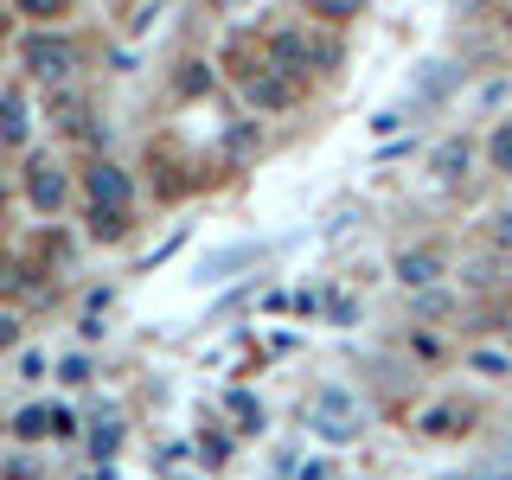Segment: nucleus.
<instances>
[{
    "label": "nucleus",
    "instance_id": "nucleus-17",
    "mask_svg": "<svg viewBox=\"0 0 512 480\" xmlns=\"http://www.w3.org/2000/svg\"><path fill=\"white\" fill-rule=\"evenodd\" d=\"M340 64V39H314V71H333Z\"/></svg>",
    "mask_w": 512,
    "mask_h": 480
},
{
    "label": "nucleus",
    "instance_id": "nucleus-3",
    "mask_svg": "<svg viewBox=\"0 0 512 480\" xmlns=\"http://www.w3.org/2000/svg\"><path fill=\"white\" fill-rule=\"evenodd\" d=\"M84 192H90V205H109V212H128V199H135V186H128V173L116 167V160H90Z\"/></svg>",
    "mask_w": 512,
    "mask_h": 480
},
{
    "label": "nucleus",
    "instance_id": "nucleus-7",
    "mask_svg": "<svg viewBox=\"0 0 512 480\" xmlns=\"http://www.w3.org/2000/svg\"><path fill=\"white\" fill-rule=\"evenodd\" d=\"M13 429H20L26 442H39V436H71V410H45V404H32L13 416Z\"/></svg>",
    "mask_w": 512,
    "mask_h": 480
},
{
    "label": "nucleus",
    "instance_id": "nucleus-14",
    "mask_svg": "<svg viewBox=\"0 0 512 480\" xmlns=\"http://www.w3.org/2000/svg\"><path fill=\"white\" fill-rule=\"evenodd\" d=\"M468 173V148H442L436 154V180H461Z\"/></svg>",
    "mask_w": 512,
    "mask_h": 480
},
{
    "label": "nucleus",
    "instance_id": "nucleus-15",
    "mask_svg": "<svg viewBox=\"0 0 512 480\" xmlns=\"http://www.w3.org/2000/svg\"><path fill=\"white\" fill-rule=\"evenodd\" d=\"M493 167H500V173H512V122H500V128H493Z\"/></svg>",
    "mask_w": 512,
    "mask_h": 480
},
{
    "label": "nucleus",
    "instance_id": "nucleus-22",
    "mask_svg": "<svg viewBox=\"0 0 512 480\" xmlns=\"http://www.w3.org/2000/svg\"><path fill=\"white\" fill-rule=\"evenodd\" d=\"M301 480H333V468H327V461H314V468H301Z\"/></svg>",
    "mask_w": 512,
    "mask_h": 480
},
{
    "label": "nucleus",
    "instance_id": "nucleus-4",
    "mask_svg": "<svg viewBox=\"0 0 512 480\" xmlns=\"http://www.w3.org/2000/svg\"><path fill=\"white\" fill-rule=\"evenodd\" d=\"M314 429L327 442H352V436H359V410H352V397L346 391H320L314 397Z\"/></svg>",
    "mask_w": 512,
    "mask_h": 480
},
{
    "label": "nucleus",
    "instance_id": "nucleus-16",
    "mask_svg": "<svg viewBox=\"0 0 512 480\" xmlns=\"http://www.w3.org/2000/svg\"><path fill=\"white\" fill-rule=\"evenodd\" d=\"M116 442H122V429H116V423H96V436H90L96 455H116Z\"/></svg>",
    "mask_w": 512,
    "mask_h": 480
},
{
    "label": "nucleus",
    "instance_id": "nucleus-19",
    "mask_svg": "<svg viewBox=\"0 0 512 480\" xmlns=\"http://www.w3.org/2000/svg\"><path fill=\"white\" fill-rule=\"evenodd\" d=\"M231 410H237V423H250V429H263V410H256V404H250V397H244V391H237V397H231Z\"/></svg>",
    "mask_w": 512,
    "mask_h": 480
},
{
    "label": "nucleus",
    "instance_id": "nucleus-23",
    "mask_svg": "<svg viewBox=\"0 0 512 480\" xmlns=\"http://www.w3.org/2000/svg\"><path fill=\"white\" fill-rule=\"evenodd\" d=\"M0 199H7V186H0Z\"/></svg>",
    "mask_w": 512,
    "mask_h": 480
},
{
    "label": "nucleus",
    "instance_id": "nucleus-18",
    "mask_svg": "<svg viewBox=\"0 0 512 480\" xmlns=\"http://www.w3.org/2000/svg\"><path fill=\"white\" fill-rule=\"evenodd\" d=\"M20 13H32V20H58L64 0H20Z\"/></svg>",
    "mask_w": 512,
    "mask_h": 480
},
{
    "label": "nucleus",
    "instance_id": "nucleus-9",
    "mask_svg": "<svg viewBox=\"0 0 512 480\" xmlns=\"http://www.w3.org/2000/svg\"><path fill=\"white\" fill-rule=\"evenodd\" d=\"M0 141H26V96L20 90L0 96Z\"/></svg>",
    "mask_w": 512,
    "mask_h": 480
},
{
    "label": "nucleus",
    "instance_id": "nucleus-20",
    "mask_svg": "<svg viewBox=\"0 0 512 480\" xmlns=\"http://www.w3.org/2000/svg\"><path fill=\"white\" fill-rule=\"evenodd\" d=\"M0 346H20V320H13L7 308H0Z\"/></svg>",
    "mask_w": 512,
    "mask_h": 480
},
{
    "label": "nucleus",
    "instance_id": "nucleus-10",
    "mask_svg": "<svg viewBox=\"0 0 512 480\" xmlns=\"http://www.w3.org/2000/svg\"><path fill=\"white\" fill-rule=\"evenodd\" d=\"M122 231H128V212H109V205H90V237H96V244H116Z\"/></svg>",
    "mask_w": 512,
    "mask_h": 480
},
{
    "label": "nucleus",
    "instance_id": "nucleus-13",
    "mask_svg": "<svg viewBox=\"0 0 512 480\" xmlns=\"http://www.w3.org/2000/svg\"><path fill=\"white\" fill-rule=\"evenodd\" d=\"M468 365H474V372H487V378H512L506 352H468Z\"/></svg>",
    "mask_w": 512,
    "mask_h": 480
},
{
    "label": "nucleus",
    "instance_id": "nucleus-2",
    "mask_svg": "<svg viewBox=\"0 0 512 480\" xmlns=\"http://www.w3.org/2000/svg\"><path fill=\"white\" fill-rule=\"evenodd\" d=\"M263 58H269V71H282V77H308L314 71V39L308 32H295V26H282V32H269V45H263Z\"/></svg>",
    "mask_w": 512,
    "mask_h": 480
},
{
    "label": "nucleus",
    "instance_id": "nucleus-12",
    "mask_svg": "<svg viewBox=\"0 0 512 480\" xmlns=\"http://www.w3.org/2000/svg\"><path fill=\"white\" fill-rule=\"evenodd\" d=\"M359 7H365V0H308V13H314V20H327V26L359 20Z\"/></svg>",
    "mask_w": 512,
    "mask_h": 480
},
{
    "label": "nucleus",
    "instance_id": "nucleus-1",
    "mask_svg": "<svg viewBox=\"0 0 512 480\" xmlns=\"http://www.w3.org/2000/svg\"><path fill=\"white\" fill-rule=\"evenodd\" d=\"M26 71L45 77V84H64V77L77 71V45L58 39V32H32L26 39Z\"/></svg>",
    "mask_w": 512,
    "mask_h": 480
},
{
    "label": "nucleus",
    "instance_id": "nucleus-21",
    "mask_svg": "<svg viewBox=\"0 0 512 480\" xmlns=\"http://www.w3.org/2000/svg\"><path fill=\"white\" fill-rule=\"evenodd\" d=\"M493 244H500V250H506V256H512V212H506V218H500V224H493Z\"/></svg>",
    "mask_w": 512,
    "mask_h": 480
},
{
    "label": "nucleus",
    "instance_id": "nucleus-11",
    "mask_svg": "<svg viewBox=\"0 0 512 480\" xmlns=\"http://www.w3.org/2000/svg\"><path fill=\"white\" fill-rule=\"evenodd\" d=\"M461 423H468V410H455V404H436V410H423V436H455Z\"/></svg>",
    "mask_w": 512,
    "mask_h": 480
},
{
    "label": "nucleus",
    "instance_id": "nucleus-6",
    "mask_svg": "<svg viewBox=\"0 0 512 480\" xmlns=\"http://www.w3.org/2000/svg\"><path fill=\"white\" fill-rule=\"evenodd\" d=\"M244 96H250L256 109H288V103H295V77H282V71H269V64H263L256 77H244Z\"/></svg>",
    "mask_w": 512,
    "mask_h": 480
},
{
    "label": "nucleus",
    "instance_id": "nucleus-5",
    "mask_svg": "<svg viewBox=\"0 0 512 480\" xmlns=\"http://www.w3.org/2000/svg\"><path fill=\"white\" fill-rule=\"evenodd\" d=\"M64 192H71V180H64V167H52V160H32L26 167V199L39 205V212H58Z\"/></svg>",
    "mask_w": 512,
    "mask_h": 480
},
{
    "label": "nucleus",
    "instance_id": "nucleus-8",
    "mask_svg": "<svg viewBox=\"0 0 512 480\" xmlns=\"http://www.w3.org/2000/svg\"><path fill=\"white\" fill-rule=\"evenodd\" d=\"M442 276V250H404L397 256V282L404 288H429Z\"/></svg>",
    "mask_w": 512,
    "mask_h": 480
}]
</instances>
